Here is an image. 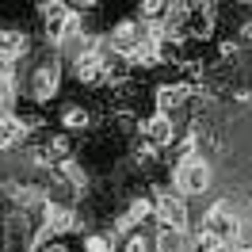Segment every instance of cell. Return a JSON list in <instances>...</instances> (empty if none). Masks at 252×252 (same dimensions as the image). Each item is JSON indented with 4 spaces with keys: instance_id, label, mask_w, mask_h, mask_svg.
Returning a JSON list of instances; mask_svg holds the SVG:
<instances>
[{
    "instance_id": "obj_1",
    "label": "cell",
    "mask_w": 252,
    "mask_h": 252,
    "mask_svg": "<svg viewBox=\"0 0 252 252\" xmlns=\"http://www.w3.org/2000/svg\"><path fill=\"white\" fill-rule=\"evenodd\" d=\"M210 184H214V168H210V160L206 157H180L172 168V191H180L184 199H199V195H206L210 191Z\"/></svg>"
},
{
    "instance_id": "obj_2",
    "label": "cell",
    "mask_w": 252,
    "mask_h": 252,
    "mask_svg": "<svg viewBox=\"0 0 252 252\" xmlns=\"http://www.w3.org/2000/svg\"><path fill=\"white\" fill-rule=\"evenodd\" d=\"M62 84H65V73H62V62H58V58L38 62L31 69V103H38V107L54 103L58 92H62Z\"/></svg>"
},
{
    "instance_id": "obj_3",
    "label": "cell",
    "mask_w": 252,
    "mask_h": 252,
    "mask_svg": "<svg viewBox=\"0 0 252 252\" xmlns=\"http://www.w3.org/2000/svg\"><path fill=\"white\" fill-rule=\"evenodd\" d=\"M153 218H157L160 229H188L191 225V210H188V199L180 191H157L153 199Z\"/></svg>"
},
{
    "instance_id": "obj_4",
    "label": "cell",
    "mask_w": 252,
    "mask_h": 252,
    "mask_svg": "<svg viewBox=\"0 0 252 252\" xmlns=\"http://www.w3.org/2000/svg\"><path fill=\"white\" fill-rule=\"evenodd\" d=\"M138 138H142L149 149H168L176 142V123L172 115H164V111H153V115H142L138 119Z\"/></svg>"
},
{
    "instance_id": "obj_5",
    "label": "cell",
    "mask_w": 252,
    "mask_h": 252,
    "mask_svg": "<svg viewBox=\"0 0 252 252\" xmlns=\"http://www.w3.org/2000/svg\"><path fill=\"white\" fill-rule=\"evenodd\" d=\"M191 84H184V80H168V84H157L153 88V103H157V111H164V115H172V111H184L191 103Z\"/></svg>"
},
{
    "instance_id": "obj_6",
    "label": "cell",
    "mask_w": 252,
    "mask_h": 252,
    "mask_svg": "<svg viewBox=\"0 0 252 252\" xmlns=\"http://www.w3.org/2000/svg\"><path fill=\"white\" fill-rule=\"evenodd\" d=\"M31 54V34L19 31V27H4L0 31V65H8V69H16L19 58H27Z\"/></svg>"
},
{
    "instance_id": "obj_7",
    "label": "cell",
    "mask_w": 252,
    "mask_h": 252,
    "mask_svg": "<svg viewBox=\"0 0 252 252\" xmlns=\"http://www.w3.org/2000/svg\"><path fill=\"white\" fill-rule=\"evenodd\" d=\"M92 111L84 107V103H65L58 111V126H62V134H88L92 130Z\"/></svg>"
},
{
    "instance_id": "obj_8",
    "label": "cell",
    "mask_w": 252,
    "mask_h": 252,
    "mask_svg": "<svg viewBox=\"0 0 252 252\" xmlns=\"http://www.w3.org/2000/svg\"><path fill=\"white\" fill-rule=\"evenodd\" d=\"M149 214H153V203H149L145 195H134V199H130V206H126V210H119L115 229H119V233H134V229H138Z\"/></svg>"
},
{
    "instance_id": "obj_9",
    "label": "cell",
    "mask_w": 252,
    "mask_h": 252,
    "mask_svg": "<svg viewBox=\"0 0 252 252\" xmlns=\"http://www.w3.org/2000/svg\"><path fill=\"white\" fill-rule=\"evenodd\" d=\"M153 252H195V237L191 229H157Z\"/></svg>"
},
{
    "instance_id": "obj_10",
    "label": "cell",
    "mask_w": 252,
    "mask_h": 252,
    "mask_svg": "<svg viewBox=\"0 0 252 252\" xmlns=\"http://www.w3.org/2000/svg\"><path fill=\"white\" fill-rule=\"evenodd\" d=\"M16 69H8V65H0V111H12L16 107Z\"/></svg>"
},
{
    "instance_id": "obj_11",
    "label": "cell",
    "mask_w": 252,
    "mask_h": 252,
    "mask_svg": "<svg viewBox=\"0 0 252 252\" xmlns=\"http://www.w3.org/2000/svg\"><path fill=\"white\" fill-rule=\"evenodd\" d=\"M134 12L145 23H160V19L168 16V0H134Z\"/></svg>"
},
{
    "instance_id": "obj_12",
    "label": "cell",
    "mask_w": 252,
    "mask_h": 252,
    "mask_svg": "<svg viewBox=\"0 0 252 252\" xmlns=\"http://www.w3.org/2000/svg\"><path fill=\"white\" fill-rule=\"evenodd\" d=\"M80 252H115V233H107V229L103 233H88Z\"/></svg>"
},
{
    "instance_id": "obj_13",
    "label": "cell",
    "mask_w": 252,
    "mask_h": 252,
    "mask_svg": "<svg viewBox=\"0 0 252 252\" xmlns=\"http://www.w3.org/2000/svg\"><path fill=\"white\" fill-rule=\"evenodd\" d=\"M123 252H153V241H149V233H126V241H123Z\"/></svg>"
},
{
    "instance_id": "obj_14",
    "label": "cell",
    "mask_w": 252,
    "mask_h": 252,
    "mask_svg": "<svg viewBox=\"0 0 252 252\" xmlns=\"http://www.w3.org/2000/svg\"><path fill=\"white\" fill-rule=\"evenodd\" d=\"M237 38H241L245 46H252V19H245V23H241V31H237Z\"/></svg>"
},
{
    "instance_id": "obj_15",
    "label": "cell",
    "mask_w": 252,
    "mask_h": 252,
    "mask_svg": "<svg viewBox=\"0 0 252 252\" xmlns=\"http://www.w3.org/2000/svg\"><path fill=\"white\" fill-rule=\"evenodd\" d=\"M69 4H77V8H95L99 0H69Z\"/></svg>"
},
{
    "instance_id": "obj_16",
    "label": "cell",
    "mask_w": 252,
    "mask_h": 252,
    "mask_svg": "<svg viewBox=\"0 0 252 252\" xmlns=\"http://www.w3.org/2000/svg\"><path fill=\"white\" fill-rule=\"evenodd\" d=\"M42 252H69V249H65V245H46Z\"/></svg>"
},
{
    "instance_id": "obj_17",
    "label": "cell",
    "mask_w": 252,
    "mask_h": 252,
    "mask_svg": "<svg viewBox=\"0 0 252 252\" xmlns=\"http://www.w3.org/2000/svg\"><path fill=\"white\" fill-rule=\"evenodd\" d=\"M245 4H252V0H245Z\"/></svg>"
}]
</instances>
